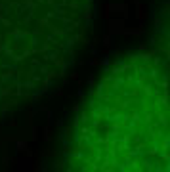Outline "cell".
<instances>
[{"label":"cell","mask_w":170,"mask_h":172,"mask_svg":"<svg viewBox=\"0 0 170 172\" xmlns=\"http://www.w3.org/2000/svg\"><path fill=\"white\" fill-rule=\"evenodd\" d=\"M168 54L119 56L77 113L65 172H168Z\"/></svg>","instance_id":"obj_1"},{"label":"cell","mask_w":170,"mask_h":172,"mask_svg":"<svg viewBox=\"0 0 170 172\" xmlns=\"http://www.w3.org/2000/svg\"><path fill=\"white\" fill-rule=\"evenodd\" d=\"M94 0H0V109L40 96L84 46Z\"/></svg>","instance_id":"obj_2"}]
</instances>
